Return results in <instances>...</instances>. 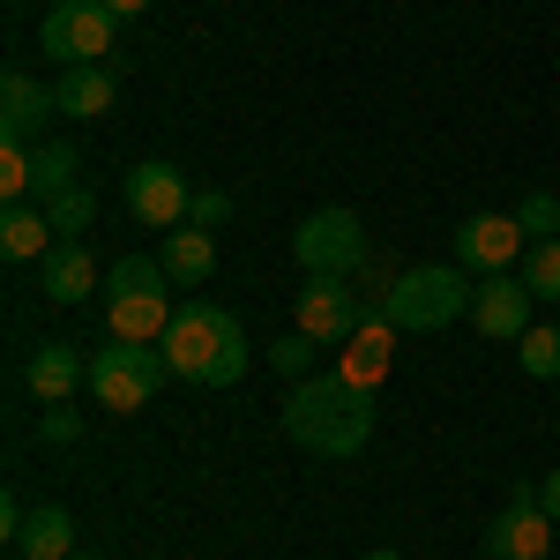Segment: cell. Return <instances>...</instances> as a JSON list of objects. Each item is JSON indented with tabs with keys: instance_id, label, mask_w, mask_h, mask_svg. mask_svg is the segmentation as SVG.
Masks as SVG:
<instances>
[{
	"instance_id": "obj_21",
	"label": "cell",
	"mask_w": 560,
	"mask_h": 560,
	"mask_svg": "<svg viewBox=\"0 0 560 560\" xmlns=\"http://www.w3.org/2000/svg\"><path fill=\"white\" fill-rule=\"evenodd\" d=\"M75 165H83V158H75V142H38V150H31V187H38L45 202H52V195H68V187H75Z\"/></svg>"
},
{
	"instance_id": "obj_17",
	"label": "cell",
	"mask_w": 560,
	"mask_h": 560,
	"mask_svg": "<svg viewBox=\"0 0 560 560\" xmlns=\"http://www.w3.org/2000/svg\"><path fill=\"white\" fill-rule=\"evenodd\" d=\"M52 97H60L68 120H105V113H113V68H105V60H97V68H68V75L52 83Z\"/></svg>"
},
{
	"instance_id": "obj_2",
	"label": "cell",
	"mask_w": 560,
	"mask_h": 560,
	"mask_svg": "<svg viewBox=\"0 0 560 560\" xmlns=\"http://www.w3.org/2000/svg\"><path fill=\"white\" fill-rule=\"evenodd\" d=\"M165 366H173L179 382H202V388H232L247 374V337H240V322L210 300H187L173 314V329H165Z\"/></svg>"
},
{
	"instance_id": "obj_10",
	"label": "cell",
	"mask_w": 560,
	"mask_h": 560,
	"mask_svg": "<svg viewBox=\"0 0 560 560\" xmlns=\"http://www.w3.org/2000/svg\"><path fill=\"white\" fill-rule=\"evenodd\" d=\"M486 560H546L553 553V516L538 509V493L530 501H509V516L486 523V546H478Z\"/></svg>"
},
{
	"instance_id": "obj_30",
	"label": "cell",
	"mask_w": 560,
	"mask_h": 560,
	"mask_svg": "<svg viewBox=\"0 0 560 560\" xmlns=\"http://www.w3.org/2000/svg\"><path fill=\"white\" fill-rule=\"evenodd\" d=\"M45 441H52V448H68V441H83V419H75V411H68V404H45Z\"/></svg>"
},
{
	"instance_id": "obj_8",
	"label": "cell",
	"mask_w": 560,
	"mask_h": 560,
	"mask_svg": "<svg viewBox=\"0 0 560 560\" xmlns=\"http://www.w3.org/2000/svg\"><path fill=\"white\" fill-rule=\"evenodd\" d=\"M128 210L135 224H187V210H195V187L179 179V165H165V158H150V165H135L128 173Z\"/></svg>"
},
{
	"instance_id": "obj_26",
	"label": "cell",
	"mask_w": 560,
	"mask_h": 560,
	"mask_svg": "<svg viewBox=\"0 0 560 560\" xmlns=\"http://www.w3.org/2000/svg\"><path fill=\"white\" fill-rule=\"evenodd\" d=\"M516 224H523V240H560V195H523V210H516Z\"/></svg>"
},
{
	"instance_id": "obj_5",
	"label": "cell",
	"mask_w": 560,
	"mask_h": 560,
	"mask_svg": "<svg viewBox=\"0 0 560 560\" xmlns=\"http://www.w3.org/2000/svg\"><path fill=\"white\" fill-rule=\"evenodd\" d=\"M165 374H173V366H165L158 345H120V337H113V345L90 359V396H97L105 411H142Z\"/></svg>"
},
{
	"instance_id": "obj_22",
	"label": "cell",
	"mask_w": 560,
	"mask_h": 560,
	"mask_svg": "<svg viewBox=\"0 0 560 560\" xmlns=\"http://www.w3.org/2000/svg\"><path fill=\"white\" fill-rule=\"evenodd\" d=\"M516 351H523V374L530 382H560V329L553 322H530Z\"/></svg>"
},
{
	"instance_id": "obj_27",
	"label": "cell",
	"mask_w": 560,
	"mask_h": 560,
	"mask_svg": "<svg viewBox=\"0 0 560 560\" xmlns=\"http://www.w3.org/2000/svg\"><path fill=\"white\" fill-rule=\"evenodd\" d=\"M31 150H23V142H8V150H0V195H8V202H23V195H31Z\"/></svg>"
},
{
	"instance_id": "obj_19",
	"label": "cell",
	"mask_w": 560,
	"mask_h": 560,
	"mask_svg": "<svg viewBox=\"0 0 560 560\" xmlns=\"http://www.w3.org/2000/svg\"><path fill=\"white\" fill-rule=\"evenodd\" d=\"M158 261H165V277H173V284H202V277L217 269V247H210V232H202V224H173Z\"/></svg>"
},
{
	"instance_id": "obj_6",
	"label": "cell",
	"mask_w": 560,
	"mask_h": 560,
	"mask_svg": "<svg viewBox=\"0 0 560 560\" xmlns=\"http://www.w3.org/2000/svg\"><path fill=\"white\" fill-rule=\"evenodd\" d=\"M292 255H300L306 277H351V269L366 261V232H359L351 210H314L300 232H292Z\"/></svg>"
},
{
	"instance_id": "obj_33",
	"label": "cell",
	"mask_w": 560,
	"mask_h": 560,
	"mask_svg": "<svg viewBox=\"0 0 560 560\" xmlns=\"http://www.w3.org/2000/svg\"><path fill=\"white\" fill-rule=\"evenodd\" d=\"M366 560H404V553H366Z\"/></svg>"
},
{
	"instance_id": "obj_25",
	"label": "cell",
	"mask_w": 560,
	"mask_h": 560,
	"mask_svg": "<svg viewBox=\"0 0 560 560\" xmlns=\"http://www.w3.org/2000/svg\"><path fill=\"white\" fill-rule=\"evenodd\" d=\"M523 284H530V300H560V240H530Z\"/></svg>"
},
{
	"instance_id": "obj_32",
	"label": "cell",
	"mask_w": 560,
	"mask_h": 560,
	"mask_svg": "<svg viewBox=\"0 0 560 560\" xmlns=\"http://www.w3.org/2000/svg\"><path fill=\"white\" fill-rule=\"evenodd\" d=\"M105 8H113V15H142L150 0H105Z\"/></svg>"
},
{
	"instance_id": "obj_18",
	"label": "cell",
	"mask_w": 560,
	"mask_h": 560,
	"mask_svg": "<svg viewBox=\"0 0 560 560\" xmlns=\"http://www.w3.org/2000/svg\"><path fill=\"white\" fill-rule=\"evenodd\" d=\"M90 284H97V261H90V247H83V240H60V247L45 255V300L75 306V300H90Z\"/></svg>"
},
{
	"instance_id": "obj_24",
	"label": "cell",
	"mask_w": 560,
	"mask_h": 560,
	"mask_svg": "<svg viewBox=\"0 0 560 560\" xmlns=\"http://www.w3.org/2000/svg\"><path fill=\"white\" fill-rule=\"evenodd\" d=\"M165 284H173V277H165L158 255H128V261L105 269V292H165Z\"/></svg>"
},
{
	"instance_id": "obj_15",
	"label": "cell",
	"mask_w": 560,
	"mask_h": 560,
	"mask_svg": "<svg viewBox=\"0 0 560 560\" xmlns=\"http://www.w3.org/2000/svg\"><path fill=\"white\" fill-rule=\"evenodd\" d=\"M45 113H60V97L15 68V75L0 83V128H8V142H31V135L45 128Z\"/></svg>"
},
{
	"instance_id": "obj_3",
	"label": "cell",
	"mask_w": 560,
	"mask_h": 560,
	"mask_svg": "<svg viewBox=\"0 0 560 560\" xmlns=\"http://www.w3.org/2000/svg\"><path fill=\"white\" fill-rule=\"evenodd\" d=\"M471 292L478 284H464V261H427V269H404V277L382 292V314L396 322V329L433 337V329H448V322L471 314Z\"/></svg>"
},
{
	"instance_id": "obj_28",
	"label": "cell",
	"mask_w": 560,
	"mask_h": 560,
	"mask_svg": "<svg viewBox=\"0 0 560 560\" xmlns=\"http://www.w3.org/2000/svg\"><path fill=\"white\" fill-rule=\"evenodd\" d=\"M306 359H314V337H306V329H292V337L269 345V366H277V374H306Z\"/></svg>"
},
{
	"instance_id": "obj_12",
	"label": "cell",
	"mask_w": 560,
	"mask_h": 560,
	"mask_svg": "<svg viewBox=\"0 0 560 560\" xmlns=\"http://www.w3.org/2000/svg\"><path fill=\"white\" fill-rule=\"evenodd\" d=\"M179 306L165 292H105V329L120 337V345H165V329H173Z\"/></svg>"
},
{
	"instance_id": "obj_29",
	"label": "cell",
	"mask_w": 560,
	"mask_h": 560,
	"mask_svg": "<svg viewBox=\"0 0 560 560\" xmlns=\"http://www.w3.org/2000/svg\"><path fill=\"white\" fill-rule=\"evenodd\" d=\"M187 224H202V232H210V224H232V195H224V187H202L195 210H187Z\"/></svg>"
},
{
	"instance_id": "obj_9",
	"label": "cell",
	"mask_w": 560,
	"mask_h": 560,
	"mask_svg": "<svg viewBox=\"0 0 560 560\" xmlns=\"http://www.w3.org/2000/svg\"><path fill=\"white\" fill-rule=\"evenodd\" d=\"M471 329L478 337H493V345H523V329H530V284L523 277H486L471 292Z\"/></svg>"
},
{
	"instance_id": "obj_23",
	"label": "cell",
	"mask_w": 560,
	"mask_h": 560,
	"mask_svg": "<svg viewBox=\"0 0 560 560\" xmlns=\"http://www.w3.org/2000/svg\"><path fill=\"white\" fill-rule=\"evenodd\" d=\"M45 217H52V240H83L90 217H97V195H90V187H68V195L45 202Z\"/></svg>"
},
{
	"instance_id": "obj_20",
	"label": "cell",
	"mask_w": 560,
	"mask_h": 560,
	"mask_svg": "<svg viewBox=\"0 0 560 560\" xmlns=\"http://www.w3.org/2000/svg\"><path fill=\"white\" fill-rule=\"evenodd\" d=\"M15 546H23V560H68L75 553V516L68 509H31Z\"/></svg>"
},
{
	"instance_id": "obj_13",
	"label": "cell",
	"mask_w": 560,
	"mask_h": 560,
	"mask_svg": "<svg viewBox=\"0 0 560 560\" xmlns=\"http://www.w3.org/2000/svg\"><path fill=\"white\" fill-rule=\"evenodd\" d=\"M388 345H396V322H388L382 306H374V314H366V322L351 329L345 366H337V374H345V382H359V388H374V382L388 374Z\"/></svg>"
},
{
	"instance_id": "obj_11",
	"label": "cell",
	"mask_w": 560,
	"mask_h": 560,
	"mask_svg": "<svg viewBox=\"0 0 560 560\" xmlns=\"http://www.w3.org/2000/svg\"><path fill=\"white\" fill-rule=\"evenodd\" d=\"M516 255H523V224L516 217L486 210V217H464V224H456V261L478 269V277H501Z\"/></svg>"
},
{
	"instance_id": "obj_14",
	"label": "cell",
	"mask_w": 560,
	"mask_h": 560,
	"mask_svg": "<svg viewBox=\"0 0 560 560\" xmlns=\"http://www.w3.org/2000/svg\"><path fill=\"white\" fill-rule=\"evenodd\" d=\"M23 382H31L38 404H68V396L90 382V366L75 359V345H38V351H31V366H23Z\"/></svg>"
},
{
	"instance_id": "obj_1",
	"label": "cell",
	"mask_w": 560,
	"mask_h": 560,
	"mask_svg": "<svg viewBox=\"0 0 560 560\" xmlns=\"http://www.w3.org/2000/svg\"><path fill=\"white\" fill-rule=\"evenodd\" d=\"M374 388L345 382V374H314L284 396V441H300L306 456H329V464H345L366 448V433H374V404H366Z\"/></svg>"
},
{
	"instance_id": "obj_16",
	"label": "cell",
	"mask_w": 560,
	"mask_h": 560,
	"mask_svg": "<svg viewBox=\"0 0 560 560\" xmlns=\"http://www.w3.org/2000/svg\"><path fill=\"white\" fill-rule=\"evenodd\" d=\"M52 247L60 240H52V217L45 210H31V202H8L0 210V255L8 261H45Z\"/></svg>"
},
{
	"instance_id": "obj_31",
	"label": "cell",
	"mask_w": 560,
	"mask_h": 560,
	"mask_svg": "<svg viewBox=\"0 0 560 560\" xmlns=\"http://www.w3.org/2000/svg\"><path fill=\"white\" fill-rule=\"evenodd\" d=\"M538 509H546V516L560 523V464H553V471H546V478H538Z\"/></svg>"
},
{
	"instance_id": "obj_4",
	"label": "cell",
	"mask_w": 560,
	"mask_h": 560,
	"mask_svg": "<svg viewBox=\"0 0 560 560\" xmlns=\"http://www.w3.org/2000/svg\"><path fill=\"white\" fill-rule=\"evenodd\" d=\"M113 8L105 0H52L38 23V45L45 60H60V68H97L105 52H113Z\"/></svg>"
},
{
	"instance_id": "obj_34",
	"label": "cell",
	"mask_w": 560,
	"mask_h": 560,
	"mask_svg": "<svg viewBox=\"0 0 560 560\" xmlns=\"http://www.w3.org/2000/svg\"><path fill=\"white\" fill-rule=\"evenodd\" d=\"M68 560H97V553H68Z\"/></svg>"
},
{
	"instance_id": "obj_7",
	"label": "cell",
	"mask_w": 560,
	"mask_h": 560,
	"mask_svg": "<svg viewBox=\"0 0 560 560\" xmlns=\"http://www.w3.org/2000/svg\"><path fill=\"white\" fill-rule=\"evenodd\" d=\"M292 322H300L314 345H351V329L366 322V306H359V292H351L345 277H314V284H300V300H292Z\"/></svg>"
}]
</instances>
